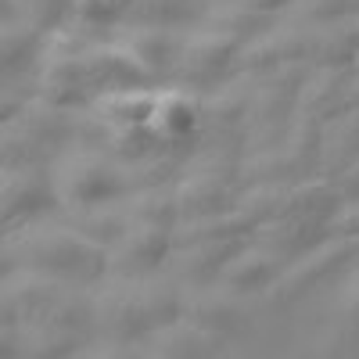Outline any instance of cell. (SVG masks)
Here are the masks:
<instances>
[{
	"label": "cell",
	"instance_id": "cell-1",
	"mask_svg": "<svg viewBox=\"0 0 359 359\" xmlns=\"http://www.w3.org/2000/svg\"><path fill=\"white\" fill-rule=\"evenodd\" d=\"M18 269H33L65 287H94L111 277V252L86 241L72 226H33L15 233Z\"/></svg>",
	"mask_w": 359,
	"mask_h": 359
},
{
	"label": "cell",
	"instance_id": "cell-2",
	"mask_svg": "<svg viewBox=\"0 0 359 359\" xmlns=\"http://www.w3.org/2000/svg\"><path fill=\"white\" fill-rule=\"evenodd\" d=\"M50 176L57 187V201L72 216L123 205L133 194L130 172L104 151H90V147H69L65 155H57V162L50 165Z\"/></svg>",
	"mask_w": 359,
	"mask_h": 359
},
{
	"label": "cell",
	"instance_id": "cell-3",
	"mask_svg": "<svg viewBox=\"0 0 359 359\" xmlns=\"http://www.w3.org/2000/svg\"><path fill=\"white\" fill-rule=\"evenodd\" d=\"M241 47L245 40L219 33V29H208V25L191 29V33H184V50H180L172 83L180 90H191V94H208V90L233 79V65Z\"/></svg>",
	"mask_w": 359,
	"mask_h": 359
},
{
	"label": "cell",
	"instance_id": "cell-4",
	"mask_svg": "<svg viewBox=\"0 0 359 359\" xmlns=\"http://www.w3.org/2000/svg\"><path fill=\"white\" fill-rule=\"evenodd\" d=\"M94 320L101 341L111 345H137L158 331L151 306H147L144 280H108L104 287H97Z\"/></svg>",
	"mask_w": 359,
	"mask_h": 359
},
{
	"label": "cell",
	"instance_id": "cell-5",
	"mask_svg": "<svg viewBox=\"0 0 359 359\" xmlns=\"http://www.w3.org/2000/svg\"><path fill=\"white\" fill-rule=\"evenodd\" d=\"M316 40H320L316 29L280 22L277 29H269V33H262L241 47L233 76L262 79L284 65H316Z\"/></svg>",
	"mask_w": 359,
	"mask_h": 359
},
{
	"label": "cell",
	"instance_id": "cell-6",
	"mask_svg": "<svg viewBox=\"0 0 359 359\" xmlns=\"http://www.w3.org/2000/svg\"><path fill=\"white\" fill-rule=\"evenodd\" d=\"M62 208L57 201V187L50 169H11L0 180V219H4V233L15 237L22 230H33L47 212Z\"/></svg>",
	"mask_w": 359,
	"mask_h": 359
},
{
	"label": "cell",
	"instance_id": "cell-7",
	"mask_svg": "<svg viewBox=\"0 0 359 359\" xmlns=\"http://www.w3.org/2000/svg\"><path fill=\"white\" fill-rule=\"evenodd\" d=\"M36 97L57 111L83 115L97 104V90L86 76L83 50H47L36 69Z\"/></svg>",
	"mask_w": 359,
	"mask_h": 359
},
{
	"label": "cell",
	"instance_id": "cell-8",
	"mask_svg": "<svg viewBox=\"0 0 359 359\" xmlns=\"http://www.w3.org/2000/svg\"><path fill=\"white\" fill-rule=\"evenodd\" d=\"M352 262H359V241H352V237H331V241H323L320 248H313L306 259L291 262L284 269V277L269 287L266 298L273 306H291L294 298H302L313 287H320L323 280L338 277Z\"/></svg>",
	"mask_w": 359,
	"mask_h": 359
},
{
	"label": "cell",
	"instance_id": "cell-9",
	"mask_svg": "<svg viewBox=\"0 0 359 359\" xmlns=\"http://www.w3.org/2000/svg\"><path fill=\"white\" fill-rule=\"evenodd\" d=\"M252 101H255V79L233 76L223 86L201 94V144H245V130L252 118Z\"/></svg>",
	"mask_w": 359,
	"mask_h": 359
},
{
	"label": "cell",
	"instance_id": "cell-10",
	"mask_svg": "<svg viewBox=\"0 0 359 359\" xmlns=\"http://www.w3.org/2000/svg\"><path fill=\"white\" fill-rule=\"evenodd\" d=\"M65 284H57L33 269H15V277H4V291H0V313H4V327H36L47 323L57 302L65 298Z\"/></svg>",
	"mask_w": 359,
	"mask_h": 359
},
{
	"label": "cell",
	"instance_id": "cell-11",
	"mask_svg": "<svg viewBox=\"0 0 359 359\" xmlns=\"http://www.w3.org/2000/svg\"><path fill=\"white\" fill-rule=\"evenodd\" d=\"M176 230L162 226H133L126 233V241L111 252V280H151L158 277V269L172 262Z\"/></svg>",
	"mask_w": 359,
	"mask_h": 359
},
{
	"label": "cell",
	"instance_id": "cell-12",
	"mask_svg": "<svg viewBox=\"0 0 359 359\" xmlns=\"http://www.w3.org/2000/svg\"><path fill=\"white\" fill-rule=\"evenodd\" d=\"M255 237H237V241H212V245H191V248H176L172 252V277L184 284L187 291L201 287H216L219 277L226 273V266L252 248Z\"/></svg>",
	"mask_w": 359,
	"mask_h": 359
},
{
	"label": "cell",
	"instance_id": "cell-13",
	"mask_svg": "<svg viewBox=\"0 0 359 359\" xmlns=\"http://www.w3.org/2000/svg\"><path fill=\"white\" fill-rule=\"evenodd\" d=\"M151 130L176 151L194 155L201 137V94H191V90H180V86H162Z\"/></svg>",
	"mask_w": 359,
	"mask_h": 359
},
{
	"label": "cell",
	"instance_id": "cell-14",
	"mask_svg": "<svg viewBox=\"0 0 359 359\" xmlns=\"http://www.w3.org/2000/svg\"><path fill=\"white\" fill-rule=\"evenodd\" d=\"M83 62H86V76H90V83H94L97 97L115 94V90H140V86L155 83L137 65V57L123 43H94V47H86Z\"/></svg>",
	"mask_w": 359,
	"mask_h": 359
},
{
	"label": "cell",
	"instance_id": "cell-15",
	"mask_svg": "<svg viewBox=\"0 0 359 359\" xmlns=\"http://www.w3.org/2000/svg\"><path fill=\"white\" fill-rule=\"evenodd\" d=\"M123 43L137 65L158 79H172L176 65H180V50H184V33H172V29H151V25H126L123 29Z\"/></svg>",
	"mask_w": 359,
	"mask_h": 359
},
{
	"label": "cell",
	"instance_id": "cell-16",
	"mask_svg": "<svg viewBox=\"0 0 359 359\" xmlns=\"http://www.w3.org/2000/svg\"><path fill=\"white\" fill-rule=\"evenodd\" d=\"M83 341V334L62 331L54 323L4 327V359H76Z\"/></svg>",
	"mask_w": 359,
	"mask_h": 359
},
{
	"label": "cell",
	"instance_id": "cell-17",
	"mask_svg": "<svg viewBox=\"0 0 359 359\" xmlns=\"http://www.w3.org/2000/svg\"><path fill=\"white\" fill-rule=\"evenodd\" d=\"M355 72L345 69H313L302 94H298V115H309L316 123H331V118L348 111V94H352Z\"/></svg>",
	"mask_w": 359,
	"mask_h": 359
},
{
	"label": "cell",
	"instance_id": "cell-18",
	"mask_svg": "<svg viewBox=\"0 0 359 359\" xmlns=\"http://www.w3.org/2000/svg\"><path fill=\"white\" fill-rule=\"evenodd\" d=\"M284 269H287V262H280L273 252H266L262 245L252 241V248H245L226 266V273L219 277L216 287H223V291H230L237 298H245V294H269V287L284 277Z\"/></svg>",
	"mask_w": 359,
	"mask_h": 359
},
{
	"label": "cell",
	"instance_id": "cell-19",
	"mask_svg": "<svg viewBox=\"0 0 359 359\" xmlns=\"http://www.w3.org/2000/svg\"><path fill=\"white\" fill-rule=\"evenodd\" d=\"M184 320L194 323L198 331L216 334V338H230L241 327V302L237 294L223 291V287H201V291H187L184 302Z\"/></svg>",
	"mask_w": 359,
	"mask_h": 359
},
{
	"label": "cell",
	"instance_id": "cell-20",
	"mask_svg": "<svg viewBox=\"0 0 359 359\" xmlns=\"http://www.w3.org/2000/svg\"><path fill=\"white\" fill-rule=\"evenodd\" d=\"M331 226L320 223H306V219H277L262 230H255V245H262L266 252H273L280 262H298L306 259L313 248H320L323 241H331Z\"/></svg>",
	"mask_w": 359,
	"mask_h": 359
},
{
	"label": "cell",
	"instance_id": "cell-21",
	"mask_svg": "<svg viewBox=\"0 0 359 359\" xmlns=\"http://www.w3.org/2000/svg\"><path fill=\"white\" fill-rule=\"evenodd\" d=\"M341 208H345V198H341L334 180L331 176H313V180H298V184H291L284 219H306V223L331 226Z\"/></svg>",
	"mask_w": 359,
	"mask_h": 359
},
{
	"label": "cell",
	"instance_id": "cell-22",
	"mask_svg": "<svg viewBox=\"0 0 359 359\" xmlns=\"http://www.w3.org/2000/svg\"><path fill=\"white\" fill-rule=\"evenodd\" d=\"M162 86H140V90H115V94L97 97L94 111L111 130H151L158 111Z\"/></svg>",
	"mask_w": 359,
	"mask_h": 359
},
{
	"label": "cell",
	"instance_id": "cell-23",
	"mask_svg": "<svg viewBox=\"0 0 359 359\" xmlns=\"http://www.w3.org/2000/svg\"><path fill=\"white\" fill-rule=\"evenodd\" d=\"M147 341H151L155 359H219L223 355V338L198 331L187 320L162 327V331L151 334Z\"/></svg>",
	"mask_w": 359,
	"mask_h": 359
},
{
	"label": "cell",
	"instance_id": "cell-24",
	"mask_svg": "<svg viewBox=\"0 0 359 359\" xmlns=\"http://www.w3.org/2000/svg\"><path fill=\"white\" fill-rule=\"evenodd\" d=\"M0 54H4V76H22L29 69H40L43 62V54H47V36L36 33L29 22L22 18H8L4 22V33H0Z\"/></svg>",
	"mask_w": 359,
	"mask_h": 359
},
{
	"label": "cell",
	"instance_id": "cell-25",
	"mask_svg": "<svg viewBox=\"0 0 359 359\" xmlns=\"http://www.w3.org/2000/svg\"><path fill=\"white\" fill-rule=\"evenodd\" d=\"M352 162H359V108L323 126V176L338 180Z\"/></svg>",
	"mask_w": 359,
	"mask_h": 359
},
{
	"label": "cell",
	"instance_id": "cell-26",
	"mask_svg": "<svg viewBox=\"0 0 359 359\" xmlns=\"http://www.w3.org/2000/svg\"><path fill=\"white\" fill-rule=\"evenodd\" d=\"M69 226L76 233H83L86 241H94L97 248L104 252H115L118 245L126 241V233L133 230V219L126 212V201L123 205H108V208H97V212H79L69 219Z\"/></svg>",
	"mask_w": 359,
	"mask_h": 359
},
{
	"label": "cell",
	"instance_id": "cell-27",
	"mask_svg": "<svg viewBox=\"0 0 359 359\" xmlns=\"http://www.w3.org/2000/svg\"><path fill=\"white\" fill-rule=\"evenodd\" d=\"M126 212L133 226H162L176 230L180 226V205H176V184L169 187H140L126 198Z\"/></svg>",
	"mask_w": 359,
	"mask_h": 359
},
{
	"label": "cell",
	"instance_id": "cell-28",
	"mask_svg": "<svg viewBox=\"0 0 359 359\" xmlns=\"http://www.w3.org/2000/svg\"><path fill=\"white\" fill-rule=\"evenodd\" d=\"M359 65V18H348L341 25L320 29L316 40V69H345L355 72Z\"/></svg>",
	"mask_w": 359,
	"mask_h": 359
},
{
	"label": "cell",
	"instance_id": "cell-29",
	"mask_svg": "<svg viewBox=\"0 0 359 359\" xmlns=\"http://www.w3.org/2000/svg\"><path fill=\"white\" fill-rule=\"evenodd\" d=\"M237 237H255V230L233 208V212H223V216H212V219L176 226L172 241H176V248H191V245H212V241H237Z\"/></svg>",
	"mask_w": 359,
	"mask_h": 359
},
{
	"label": "cell",
	"instance_id": "cell-30",
	"mask_svg": "<svg viewBox=\"0 0 359 359\" xmlns=\"http://www.w3.org/2000/svg\"><path fill=\"white\" fill-rule=\"evenodd\" d=\"M287 194H291V184H262V187H248L237 194V212L248 219L252 230H262L269 223L284 219V208H287Z\"/></svg>",
	"mask_w": 359,
	"mask_h": 359
},
{
	"label": "cell",
	"instance_id": "cell-31",
	"mask_svg": "<svg viewBox=\"0 0 359 359\" xmlns=\"http://www.w3.org/2000/svg\"><path fill=\"white\" fill-rule=\"evenodd\" d=\"M201 15L198 0H137V8L130 15V25H151V29H180L194 25Z\"/></svg>",
	"mask_w": 359,
	"mask_h": 359
},
{
	"label": "cell",
	"instance_id": "cell-32",
	"mask_svg": "<svg viewBox=\"0 0 359 359\" xmlns=\"http://www.w3.org/2000/svg\"><path fill=\"white\" fill-rule=\"evenodd\" d=\"M205 25L248 43V40L269 33V29H277L280 18H266V15H255V11H245V8L230 4V0H216V8H208V15H205Z\"/></svg>",
	"mask_w": 359,
	"mask_h": 359
},
{
	"label": "cell",
	"instance_id": "cell-33",
	"mask_svg": "<svg viewBox=\"0 0 359 359\" xmlns=\"http://www.w3.org/2000/svg\"><path fill=\"white\" fill-rule=\"evenodd\" d=\"M15 4H18V18L43 36L65 33L69 25H76V11H79V0H15Z\"/></svg>",
	"mask_w": 359,
	"mask_h": 359
},
{
	"label": "cell",
	"instance_id": "cell-34",
	"mask_svg": "<svg viewBox=\"0 0 359 359\" xmlns=\"http://www.w3.org/2000/svg\"><path fill=\"white\" fill-rule=\"evenodd\" d=\"M348 18H359V0H294V8L287 11V22L316 29V33Z\"/></svg>",
	"mask_w": 359,
	"mask_h": 359
},
{
	"label": "cell",
	"instance_id": "cell-35",
	"mask_svg": "<svg viewBox=\"0 0 359 359\" xmlns=\"http://www.w3.org/2000/svg\"><path fill=\"white\" fill-rule=\"evenodd\" d=\"M137 0H79L76 29L83 33H104V29H126Z\"/></svg>",
	"mask_w": 359,
	"mask_h": 359
},
{
	"label": "cell",
	"instance_id": "cell-36",
	"mask_svg": "<svg viewBox=\"0 0 359 359\" xmlns=\"http://www.w3.org/2000/svg\"><path fill=\"white\" fill-rule=\"evenodd\" d=\"M230 4L245 8V11H255V15H266V18H287L294 0H230Z\"/></svg>",
	"mask_w": 359,
	"mask_h": 359
},
{
	"label": "cell",
	"instance_id": "cell-37",
	"mask_svg": "<svg viewBox=\"0 0 359 359\" xmlns=\"http://www.w3.org/2000/svg\"><path fill=\"white\" fill-rule=\"evenodd\" d=\"M79 359H144V352L133 348V345H111V341H101V345H94V348H86Z\"/></svg>",
	"mask_w": 359,
	"mask_h": 359
},
{
	"label": "cell",
	"instance_id": "cell-38",
	"mask_svg": "<svg viewBox=\"0 0 359 359\" xmlns=\"http://www.w3.org/2000/svg\"><path fill=\"white\" fill-rule=\"evenodd\" d=\"M331 233H334V237H352V241H359V201L341 208L338 219L331 223Z\"/></svg>",
	"mask_w": 359,
	"mask_h": 359
},
{
	"label": "cell",
	"instance_id": "cell-39",
	"mask_svg": "<svg viewBox=\"0 0 359 359\" xmlns=\"http://www.w3.org/2000/svg\"><path fill=\"white\" fill-rule=\"evenodd\" d=\"M334 184H338V191H341L345 205H355V201H359V162H352V165L334 180Z\"/></svg>",
	"mask_w": 359,
	"mask_h": 359
},
{
	"label": "cell",
	"instance_id": "cell-40",
	"mask_svg": "<svg viewBox=\"0 0 359 359\" xmlns=\"http://www.w3.org/2000/svg\"><path fill=\"white\" fill-rule=\"evenodd\" d=\"M345 316L359 331V269H355V277L348 280V291H345Z\"/></svg>",
	"mask_w": 359,
	"mask_h": 359
},
{
	"label": "cell",
	"instance_id": "cell-41",
	"mask_svg": "<svg viewBox=\"0 0 359 359\" xmlns=\"http://www.w3.org/2000/svg\"><path fill=\"white\" fill-rule=\"evenodd\" d=\"M355 72H359V65H355Z\"/></svg>",
	"mask_w": 359,
	"mask_h": 359
}]
</instances>
